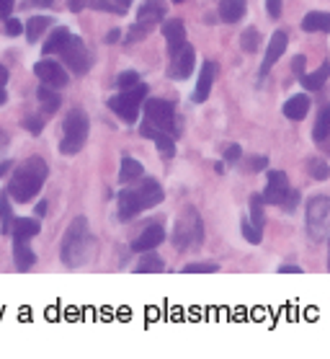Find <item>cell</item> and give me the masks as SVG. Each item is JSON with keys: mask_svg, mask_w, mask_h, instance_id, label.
Segmentation results:
<instances>
[{"mask_svg": "<svg viewBox=\"0 0 330 359\" xmlns=\"http://www.w3.org/2000/svg\"><path fill=\"white\" fill-rule=\"evenodd\" d=\"M47 163L41 158H29L24 165H18L13 179L8 184V194L16 199V202H29L34 196L39 194L41 184L47 179Z\"/></svg>", "mask_w": 330, "mask_h": 359, "instance_id": "1", "label": "cell"}, {"mask_svg": "<svg viewBox=\"0 0 330 359\" xmlns=\"http://www.w3.org/2000/svg\"><path fill=\"white\" fill-rule=\"evenodd\" d=\"M93 251H96V241L90 236L88 222H85V217H78V220H73L62 241V262L67 266H81L93 256Z\"/></svg>", "mask_w": 330, "mask_h": 359, "instance_id": "2", "label": "cell"}, {"mask_svg": "<svg viewBox=\"0 0 330 359\" xmlns=\"http://www.w3.org/2000/svg\"><path fill=\"white\" fill-rule=\"evenodd\" d=\"M85 140H88V116L81 109H73L70 114L64 116V132L60 150H62L64 156H75V153L83 150Z\"/></svg>", "mask_w": 330, "mask_h": 359, "instance_id": "3", "label": "cell"}, {"mask_svg": "<svg viewBox=\"0 0 330 359\" xmlns=\"http://www.w3.org/2000/svg\"><path fill=\"white\" fill-rule=\"evenodd\" d=\"M204 241V228L199 212L188 207L181 217L176 220V230H173V245L178 251H191L193 245H199Z\"/></svg>", "mask_w": 330, "mask_h": 359, "instance_id": "4", "label": "cell"}, {"mask_svg": "<svg viewBox=\"0 0 330 359\" xmlns=\"http://www.w3.org/2000/svg\"><path fill=\"white\" fill-rule=\"evenodd\" d=\"M145 96H147V86L145 83H137L135 88L121 90L119 96L109 98V109L116 116H121L124 122H137L139 107L145 104Z\"/></svg>", "mask_w": 330, "mask_h": 359, "instance_id": "5", "label": "cell"}, {"mask_svg": "<svg viewBox=\"0 0 330 359\" xmlns=\"http://www.w3.org/2000/svg\"><path fill=\"white\" fill-rule=\"evenodd\" d=\"M307 233L315 243L330 238V196H315L307 204Z\"/></svg>", "mask_w": 330, "mask_h": 359, "instance_id": "6", "label": "cell"}, {"mask_svg": "<svg viewBox=\"0 0 330 359\" xmlns=\"http://www.w3.org/2000/svg\"><path fill=\"white\" fill-rule=\"evenodd\" d=\"M163 16H165V3L163 0H145L137 11V24L129 32V41H139L142 36H147Z\"/></svg>", "mask_w": 330, "mask_h": 359, "instance_id": "7", "label": "cell"}, {"mask_svg": "<svg viewBox=\"0 0 330 359\" xmlns=\"http://www.w3.org/2000/svg\"><path fill=\"white\" fill-rule=\"evenodd\" d=\"M142 107H145L147 122L155 124L158 130L176 135V107L170 101H165V98H147Z\"/></svg>", "mask_w": 330, "mask_h": 359, "instance_id": "8", "label": "cell"}, {"mask_svg": "<svg viewBox=\"0 0 330 359\" xmlns=\"http://www.w3.org/2000/svg\"><path fill=\"white\" fill-rule=\"evenodd\" d=\"M60 55H62L64 65L78 75H83L90 67V55H88V49H85V41H83L81 36H73V34H70V39H67V44L62 47Z\"/></svg>", "mask_w": 330, "mask_h": 359, "instance_id": "9", "label": "cell"}, {"mask_svg": "<svg viewBox=\"0 0 330 359\" xmlns=\"http://www.w3.org/2000/svg\"><path fill=\"white\" fill-rule=\"evenodd\" d=\"M34 73H36V78H39L44 86H49V88H62V86H67V73H64V67L60 65V62L41 60V62L34 65Z\"/></svg>", "mask_w": 330, "mask_h": 359, "instance_id": "10", "label": "cell"}, {"mask_svg": "<svg viewBox=\"0 0 330 359\" xmlns=\"http://www.w3.org/2000/svg\"><path fill=\"white\" fill-rule=\"evenodd\" d=\"M289 194V181L282 171H268V184L263 189V204H284Z\"/></svg>", "mask_w": 330, "mask_h": 359, "instance_id": "11", "label": "cell"}, {"mask_svg": "<svg viewBox=\"0 0 330 359\" xmlns=\"http://www.w3.org/2000/svg\"><path fill=\"white\" fill-rule=\"evenodd\" d=\"M193 62H196V57H193V47L191 44H184V47L173 55L170 78H173V81H184V78H188V75L193 73Z\"/></svg>", "mask_w": 330, "mask_h": 359, "instance_id": "12", "label": "cell"}, {"mask_svg": "<svg viewBox=\"0 0 330 359\" xmlns=\"http://www.w3.org/2000/svg\"><path fill=\"white\" fill-rule=\"evenodd\" d=\"M214 75H217V62L214 60H207L199 70V83H196V90H193V101L196 104H204L212 93V83H214Z\"/></svg>", "mask_w": 330, "mask_h": 359, "instance_id": "13", "label": "cell"}, {"mask_svg": "<svg viewBox=\"0 0 330 359\" xmlns=\"http://www.w3.org/2000/svg\"><path fill=\"white\" fill-rule=\"evenodd\" d=\"M142 135L153 140V142L158 145V150H160L163 156H165V158H173V153H176V140H173V135H170V132L158 130L155 124L145 122V124H142Z\"/></svg>", "mask_w": 330, "mask_h": 359, "instance_id": "14", "label": "cell"}, {"mask_svg": "<svg viewBox=\"0 0 330 359\" xmlns=\"http://www.w3.org/2000/svg\"><path fill=\"white\" fill-rule=\"evenodd\" d=\"M287 44H289V39H287V34L284 32H274V36H271V41H268L266 47V55H263V65H261V75H266L271 67L279 62V57L284 55V49H287Z\"/></svg>", "mask_w": 330, "mask_h": 359, "instance_id": "15", "label": "cell"}, {"mask_svg": "<svg viewBox=\"0 0 330 359\" xmlns=\"http://www.w3.org/2000/svg\"><path fill=\"white\" fill-rule=\"evenodd\" d=\"M163 241H165V230H163L160 225H147V228L142 230L137 238H135L132 248H135L137 253H145V251H153V248H158Z\"/></svg>", "mask_w": 330, "mask_h": 359, "instance_id": "16", "label": "cell"}, {"mask_svg": "<svg viewBox=\"0 0 330 359\" xmlns=\"http://www.w3.org/2000/svg\"><path fill=\"white\" fill-rule=\"evenodd\" d=\"M135 191H137L139 202H142V207H145V210H150V207H158V204L163 202V196H165V194H163V187L155 179H145L137 189H135Z\"/></svg>", "mask_w": 330, "mask_h": 359, "instance_id": "17", "label": "cell"}, {"mask_svg": "<svg viewBox=\"0 0 330 359\" xmlns=\"http://www.w3.org/2000/svg\"><path fill=\"white\" fill-rule=\"evenodd\" d=\"M142 210H145V207H142V202H139V196L135 189H124V191H119V217L121 220H132V217H137Z\"/></svg>", "mask_w": 330, "mask_h": 359, "instance_id": "18", "label": "cell"}, {"mask_svg": "<svg viewBox=\"0 0 330 359\" xmlns=\"http://www.w3.org/2000/svg\"><path fill=\"white\" fill-rule=\"evenodd\" d=\"M163 36H165V41H168V52H170V57H173L178 49L186 44L184 24H181V21H168V24H163Z\"/></svg>", "mask_w": 330, "mask_h": 359, "instance_id": "19", "label": "cell"}, {"mask_svg": "<svg viewBox=\"0 0 330 359\" xmlns=\"http://www.w3.org/2000/svg\"><path fill=\"white\" fill-rule=\"evenodd\" d=\"M310 111V98L305 93H299V96H291L287 104H284V116L291 119V122H302Z\"/></svg>", "mask_w": 330, "mask_h": 359, "instance_id": "20", "label": "cell"}, {"mask_svg": "<svg viewBox=\"0 0 330 359\" xmlns=\"http://www.w3.org/2000/svg\"><path fill=\"white\" fill-rule=\"evenodd\" d=\"M245 6H248L245 0H219V18L225 24H235L245 16Z\"/></svg>", "mask_w": 330, "mask_h": 359, "instance_id": "21", "label": "cell"}, {"mask_svg": "<svg viewBox=\"0 0 330 359\" xmlns=\"http://www.w3.org/2000/svg\"><path fill=\"white\" fill-rule=\"evenodd\" d=\"M70 11H85V8H96V11H109V13H124L121 6L111 3V0H67Z\"/></svg>", "mask_w": 330, "mask_h": 359, "instance_id": "22", "label": "cell"}, {"mask_svg": "<svg viewBox=\"0 0 330 359\" xmlns=\"http://www.w3.org/2000/svg\"><path fill=\"white\" fill-rule=\"evenodd\" d=\"M39 233V222L32 220V217H21V220H13L11 225V236L16 238V241H29Z\"/></svg>", "mask_w": 330, "mask_h": 359, "instance_id": "23", "label": "cell"}, {"mask_svg": "<svg viewBox=\"0 0 330 359\" xmlns=\"http://www.w3.org/2000/svg\"><path fill=\"white\" fill-rule=\"evenodd\" d=\"M13 259H16L18 271H29L34 264H36V256H34V251L26 245V241H16V245H13Z\"/></svg>", "mask_w": 330, "mask_h": 359, "instance_id": "24", "label": "cell"}, {"mask_svg": "<svg viewBox=\"0 0 330 359\" xmlns=\"http://www.w3.org/2000/svg\"><path fill=\"white\" fill-rule=\"evenodd\" d=\"M302 29L305 32H328L330 29V13H320V11H312L302 18Z\"/></svg>", "mask_w": 330, "mask_h": 359, "instance_id": "25", "label": "cell"}, {"mask_svg": "<svg viewBox=\"0 0 330 359\" xmlns=\"http://www.w3.org/2000/svg\"><path fill=\"white\" fill-rule=\"evenodd\" d=\"M67 39H70V32H67V29H55V32L47 36V41H44V55H60L62 47L67 44Z\"/></svg>", "mask_w": 330, "mask_h": 359, "instance_id": "26", "label": "cell"}, {"mask_svg": "<svg viewBox=\"0 0 330 359\" xmlns=\"http://www.w3.org/2000/svg\"><path fill=\"white\" fill-rule=\"evenodd\" d=\"M302 78V86H305L307 90H317V88H322V83L328 81L330 78V65L328 62H322L315 73H310V75H299Z\"/></svg>", "mask_w": 330, "mask_h": 359, "instance_id": "27", "label": "cell"}, {"mask_svg": "<svg viewBox=\"0 0 330 359\" xmlns=\"http://www.w3.org/2000/svg\"><path fill=\"white\" fill-rule=\"evenodd\" d=\"M142 173H145V168H142V163H139V161H135V158H124V161H121V168H119V181H121V184L137 181Z\"/></svg>", "mask_w": 330, "mask_h": 359, "instance_id": "28", "label": "cell"}, {"mask_svg": "<svg viewBox=\"0 0 330 359\" xmlns=\"http://www.w3.org/2000/svg\"><path fill=\"white\" fill-rule=\"evenodd\" d=\"M312 137L317 145H322L325 140L330 137V107H325L317 116V122H315V130H312Z\"/></svg>", "mask_w": 330, "mask_h": 359, "instance_id": "29", "label": "cell"}, {"mask_svg": "<svg viewBox=\"0 0 330 359\" xmlns=\"http://www.w3.org/2000/svg\"><path fill=\"white\" fill-rule=\"evenodd\" d=\"M49 24H52V18L47 16H34L29 24H26V36H29V41H39V36L49 29Z\"/></svg>", "mask_w": 330, "mask_h": 359, "instance_id": "30", "label": "cell"}, {"mask_svg": "<svg viewBox=\"0 0 330 359\" xmlns=\"http://www.w3.org/2000/svg\"><path fill=\"white\" fill-rule=\"evenodd\" d=\"M135 271H139V274H153V271H163V259L158 256V253L145 251V256L139 259L137 269H135Z\"/></svg>", "mask_w": 330, "mask_h": 359, "instance_id": "31", "label": "cell"}, {"mask_svg": "<svg viewBox=\"0 0 330 359\" xmlns=\"http://www.w3.org/2000/svg\"><path fill=\"white\" fill-rule=\"evenodd\" d=\"M36 96H39L41 107L47 109L49 114H55L57 109H60V96L55 93V88H49V86H44V83H41L39 90H36Z\"/></svg>", "mask_w": 330, "mask_h": 359, "instance_id": "32", "label": "cell"}, {"mask_svg": "<svg viewBox=\"0 0 330 359\" xmlns=\"http://www.w3.org/2000/svg\"><path fill=\"white\" fill-rule=\"evenodd\" d=\"M250 222L258 225V228H263V222H266V217H263V196L261 194L250 196Z\"/></svg>", "mask_w": 330, "mask_h": 359, "instance_id": "33", "label": "cell"}, {"mask_svg": "<svg viewBox=\"0 0 330 359\" xmlns=\"http://www.w3.org/2000/svg\"><path fill=\"white\" fill-rule=\"evenodd\" d=\"M11 225H13V215H11V204H8V196L3 194L0 196V230L11 236Z\"/></svg>", "mask_w": 330, "mask_h": 359, "instance_id": "34", "label": "cell"}, {"mask_svg": "<svg viewBox=\"0 0 330 359\" xmlns=\"http://www.w3.org/2000/svg\"><path fill=\"white\" fill-rule=\"evenodd\" d=\"M307 171H310V176H312L315 181H325L330 176V165L325 163V161H320V158H312V161L307 163Z\"/></svg>", "mask_w": 330, "mask_h": 359, "instance_id": "35", "label": "cell"}, {"mask_svg": "<svg viewBox=\"0 0 330 359\" xmlns=\"http://www.w3.org/2000/svg\"><path fill=\"white\" fill-rule=\"evenodd\" d=\"M240 230H242V236H245V241H248V243H253V245L261 243V228H258V225H253L250 220H242Z\"/></svg>", "mask_w": 330, "mask_h": 359, "instance_id": "36", "label": "cell"}, {"mask_svg": "<svg viewBox=\"0 0 330 359\" xmlns=\"http://www.w3.org/2000/svg\"><path fill=\"white\" fill-rule=\"evenodd\" d=\"M240 44H242V49H245V52H256V49H258V32H256V29H248V32L242 34Z\"/></svg>", "mask_w": 330, "mask_h": 359, "instance_id": "37", "label": "cell"}, {"mask_svg": "<svg viewBox=\"0 0 330 359\" xmlns=\"http://www.w3.org/2000/svg\"><path fill=\"white\" fill-rule=\"evenodd\" d=\"M217 269V264H188L184 271L186 274H214Z\"/></svg>", "mask_w": 330, "mask_h": 359, "instance_id": "38", "label": "cell"}, {"mask_svg": "<svg viewBox=\"0 0 330 359\" xmlns=\"http://www.w3.org/2000/svg\"><path fill=\"white\" fill-rule=\"evenodd\" d=\"M137 83H139V75H137V73H132V70H129V73H121L119 78H116V86H119L121 90L135 88Z\"/></svg>", "mask_w": 330, "mask_h": 359, "instance_id": "39", "label": "cell"}, {"mask_svg": "<svg viewBox=\"0 0 330 359\" xmlns=\"http://www.w3.org/2000/svg\"><path fill=\"white\" fill-rule=\"evenodd\" d=\"M299 204V191H294V189H289V194H287V199H284L282 207H287V212H294Z\"/></svg>", "mask_w": 330, "mask_h": 359, "instance_id": "40", "label": "cell"}, {"mask_svg": "<svg viewBox=\"0 0 330 359\" xmlns=\"http://www.w3.org/2000/svg\"><path fill=\"white\" fill-rule=\"evenodd\" d=\"M21 32H24V24H21V21H16V18H8V21H6V34H8V36H18Z\"/></svg>", "mask_w": 330, "mask_h": 359, "instance_id": "41", "label": "cell"}, {"mask_svg": "<svg viewBox=\"0 0 330 359\" xmlns=\"http://www.w3.org/2000/svg\"><path fill=\"white\" fill-rule=\"evenodd\" d=\"M305 67H307V57L305 55H297V57L291 60V70L297 75H305Z\"/></svg>", "mask_w": 330, "mask_h": 359, "instance_id": "42", "label": "cell"}, {"mask_svg": "<svg viewBox=\"0 0 330 359\" xmlns=\"http://www.w3.org/2000/svg\"><path fill=\"white\" fill-rule=\"evenodd\" d=\"M266 8H268V16L279 18L282 16V0H266Z\"/></svg>", "mask_w": 330, "mask_h": 359, "instance_id": "43", "label": "cell"}, {"mask_svg": "<svg viewBox=\"0 0 330 359\" xmlns=\"http://www.w3.org/2000/svg\"><path fill=\"white\" fill-rule=\"evenodd\" d=\"M225 161L227 163H235V161H240V145H230L225 150Z\"/></svg>", "mask_w": 330, "mask_h": 359, "instance_id": "44", "label": "cell"}, {"mask_svg": "<svg viewBox=\"0 0 330 359\" xmlns=\"http://www.w3.org/2000/svg\"><path fill=\"white\" fill-rule=\"evenodd\" d=\"M13 6H16V0H0V18H8Z\"/></svg>", "mask_w": 330, "mask_h": 359, "instance_id": "45", "label": "cell"}, {"mask_svg": "<svg viewBox=\"0 0 330 359\" xmlns=\"http://www.w3.org/2000/svg\"><path fill=\"white\" fill-rule=\"evenodd\" d=\"M266 165H268L266 158H253V161H250V168H253V171H263Z\"/></svg>", "mask_w": 330, "mask_h": 359, "instance_id": "46", "label": "cell"}, {"mask_svg": "<svg viewBox=\"0 0 330 359\" xmlns=\"http://www.w3.org/2000/svg\"><path fill=\"white\" fill-rule=\"evenodd\" d=\"M26 130L34 132V135H39V132H41V122H39V119H26Z\"/></svg>", "mask_w": 330, "mask_h": 359, "instance_id": "47", "label": "cell"}, {"mask_svg": "<svg viewBox=\"0 0 330 359\" xmlns=\"http://www.w3.org/2000/svg\"><path fill=\"white\" fill-rule=\"evenodd\" d=\"M6 83H8V70H6V67L0 65V88H3Z\"/></svg>", "mask_w": 330, "mask_h": 359, "instance_id": "48", "label": "cell"}, {"mask_svg": "<svg viewBox=\"0 0 330 359\" xmlns=\"http://www.w3.org/2000/svg\"><path fill=\"white\" fill-rule=\"evenodd\" d=\"M11 165H13L11 161H3V163H0V179H3V176H6V173L11 171Z\"/></svg>", "mask_w": 330, "mask_h": 359, "instance_id": "49", "label": "cell"}, {"mask_svg": "<svg viewBox=\"0 0 330 359\" xmlns=\"http://www.w3.org/2000/svg\"><path fill=\"white\" fill-rule=\"evenodd\" d=\"M279 271H282V274H297V271H302V269H299V266H282Z\"/></svg>", "mask_w": 330, "mask_h": 359, "instance_id": "50", "label": "cell"}, {"mask_svg": "<svg viewBox=\"0 0 330 359\" xmlns=\"http://www.w3.org/2000/svg\"><path fill=\"white\" fill-rule=\"evenodd\" d=\"M36 215H47V202L36 204Z\"/></svg>", "mask_w": 330, "mask_h": 359, "instance_id": "51", "label": "cell"}, {"mask_svg": "<svg viewBox=\"0 0 330 359\" xmlns=\"http://www.w3.org/2000/svg\"><path fill=\"white\" fill-rule=\"evenodd\" d=\"M106 39H109V44H114V41L119 39V32H109V36H106Z\"/></svg>", "mask_w": 330, "mask_h": 359, "instance_id": "52", "label": "cell"}, {"mask_svg": "<svg viewBox=\"0 0 330 359\" xmlns=\"http://www.w3.org/2000/svg\"><path fill=\"white\" fill-rule=\"evenodd\" d=\"M6 101H8V96H6V88H0V107H3Z\"/></svg>", "mask_w": 330, "mask_h": 359, "instance_id": "53", "label": "cell"}, {"mask_svg": "<svg viewBox=\"0 0 330 359\" xmlns=\"http://www.w3.org/2000/svg\"><path fill=\"white\" fill-rule=\"evenodd\" d=\"M328 241H330V238H328ZM328 253H330V243H328ZM328 269H330V256H328Z\"/></svg>", "mask_w": 330, "mask_h": 359, "instance_id": "54", "label": "cell"}, {"mask_svg": "<svg viewBox=\"0 0 330 359\" xmlns=\"http://www.w3.org/2000/svg\"><path fill=\"white\" fill-rule=\"evenodd\" d=\"M41 3H47V6H49V3H52V0H41Z\"/></svg>", "mask_w": 330, "mask_h": 359, "instance_id": "55", "label": "cell"}, {"mask_svg": "<svg viewBox=\"0 0 330 359\" xmlns=\"http://www.w3.org/2000/svg\"><path fill=\"white\" fill-rule=\"evenodd\" d=\"M173 3H184V0H173Z\"/></svg>", "mask_w": 330, "mask_h": 359, "instance_id": "56", "label": "cell"}]
</instances>
